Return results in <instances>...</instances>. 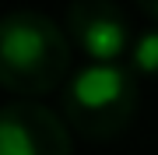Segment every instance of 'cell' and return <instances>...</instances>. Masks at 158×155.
<instances>
[{
  "instance_id": "6da1fadb",
  "label": "cell",
  "mask_w": 158,
  "mask_h": 155,
  "mask_svg": "<svg viewBox=\"0 0 158 155\" xmlns=\"http://www.w3.org/2000/svg\"><path fill=\"white\" fill-rule=\"evenodd\" d=\"M70 78V42L53 18L32 7L0 14V88L46 95Z\"/></svg>"
},
{
  "instance_id": "7a4b0ae2",
  "label": "cell",
  "mask_w": 158,
  "mask_h": 155,
  "mask_svg": "<svg viewBox=\"0 0 158 155\" xmlns=\"http://www.w3.org/2000/svg\"><path fill=\"white\" fill-rule=\"evenodd\" d=\"M137 106V74L119 63H88L74 71L63 88V120L88 141H109L123 134Z\"/></svg>"
},
{
  "instance_id": "3957f363",
  "label": "cell",
  "mask_w": 158,
  "mask_h": 155,
  "mask_svg": "<svg viewBox=\"0 0 158 155\" xmlns=\"http://www.w3.org/2000/svg\"><path fill=\"white\" fill-rule=\"evenodd\" d=\"M0 155H74L70 127L39 99L0 106Z\"/></svg>"
},
{
  "instance_id": "277c9868",
  "label": "cell",
  "mask_w": 158,
  "mask_h": 155,
  "mask_svg": "<svg viewBox=\"0 0 158 155\" xmlns=\"http://www.w3.org/2000/svg\"><path fill=\"white\" fill-rule=\"evenodd\" d=\"M67 35L91 63H116L130 50V25L116 0H74L67 7Z\"/></svg>"
},
{
  "instance_id": "5b68a950",
  "label": "cell",
  "mask_w": 158,
  "mask_h": 155,
  "mask_svg": "<svg viewBox=\"0 0 158 155\" xmlns=\"http://www.w3.org/2000/svg\"><path fill=\"white\" fill-rule=\"evenodd\" d=\"M130 63L134 74H158V28H148L130 42Z\"/></svg>"
},
{
  "instance_id": "8992f818",
  "label": "cell",
  "mask_w": 158,
  "mask_h": 155,
  "mask_svg": "<svg viewBox=\"0 0 158 155\" xmlns=\"http://www.w3.org/2000/svg\"><path fill=\"white\" fill-rule=\"evenodd\" d=\"M137 7H141V11H148V14H155V18H158V0H137Z\"/></svg>"
}]
</instances>
